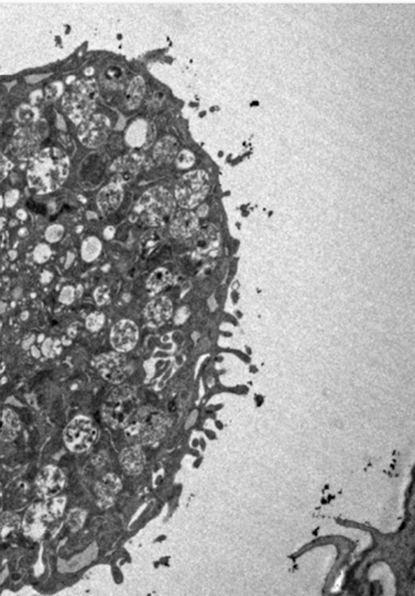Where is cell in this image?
I'll return each mask as SVG.
<instances>
[{
    "mask_svg": "<svg viewBox=\"0 0 415 596\" xmlns=\"http://www.w3.org/2000/svg\"><path fill=\"white\" fill-rule=\"evenodd\" d=\"M70 170V159L62 150L48 148L34 155L28 170L29 184L41 194L62 186Z\"/></svg>",
    "mask_w": 415,
    "mask_h": 596,
    "instance_id": "cell-1",
    "label": "cell"
},
{
    "mask_svg": "<svg viewBox=\"0 0 415 596\" xmlns=\"http://www.w3.org/2000/svg\"><path fill=\"white\" fill-rule=\"evenodd\" d=\"M194 161H195V159H194V155H192L191 152L183 151L181 152L180 155L176 159V164L181 169H188V167H191L193 165Z\"/></svg>",
    "mask_w": 415,
    "mask_h": 596,
    "instance_id": "cell-32",
    "label": "cell"
},
{
    "mask_svg": "<svg viewBox=\"0 0 415 596\" xmlns=\"http://www.w3.org/2000/svg\"><path fill=\"white\" fill-rule=\"evenodd\" d=\"M3 509V494H1V490H0V511Z\"/></svg>",
    "mask_w": 415,
    "mask_h": 596,
    "instance_id": "cell-36",
    "label": "cell"
},
{
    "mask_svg": "<svg viewBox=\"0 0 415 596\" xmlns=\"http://www.w3.org/2000/svg\"><path fill=\"white\" fill-rule=\"evenodd\" d=\"M15 143H16L15 150H16L17 153L21 157H28L34 155V152L39 147L40 140L34 130L24 129L17 134Z\"/></svg>",
    "mask_w": 415,
    "mask_h": 596,
    "instance_id": "cell-22",
    "label": "cell"
},
{
    "mask_svg": "<svg viewBox=\"0 0 415 596\" xmlns=\"http://www.w3.org/2000/svg\"><path fill=\"white\" fill-rule=\"evenodd\" d=\"M209 190V178L207 173L203 171L188 173L176 184V201L183 208H194L204 201Z\"/></svg>",
    "mask_w": 415,
    "mask_h": 596,
    "instance_id": "cell-6",
    "label": "cell"
},
{
    "mask_svg": "<svg viewBox=\"0 0 415 596\" xmlns=\"http://www.w3.org/2000/svg\"><path fill=\"white\" fill-rule=\"evenodd\" d=\"M122 490V481L114 473H108L95 486L98 506L108 509L116 501L119 491Z\"/></svg>",
    "mask_w": 415,
    "mask_h": 596,
    "instance_id": "cell-13",
    "label": "cell"
},
{
    "mask_svg": "<svg viewBox=\"0 0 415 596\" xmlns=\"http://www.w3.org/2000/svg\"><path fill=\"white\" fill-rule=\"evenodd\" d=\"M111 341L119 353L130 351L138 341L137 326L130 320H120L111 329Z\"/></svg>",
    "mask_w": 415,
    "mask_h": 596,
    "instance_id": "cell-12",
    "label": "cell"
},
{
    "mask_svg": "<svg viewBox=\"0 0 415 596\" xmlns=\"http://www.w3.org/2000/svg\"><path fill=\"white\" fill-rule=\"evenodd\" d=\"M141 163L142 157L137 153L128 155L117 159L111 167V171L114 173V180L113 182L120 184V185H122L124 183L129 182L137 174L140 166H141Z\"/></svg>",
    "mask_w": 415,
    "mask_h": 596,
    "instance_id": "cell-16",
    "label": "cell"
},
{
    "mask_svg": "<svg viewBox=\"0 0 415 596\" xmlns=\"http://www.w3.org/2000/svg\"><path fill=\"white\" fill-rule=\"evenodd\" d=\"M17 117H18L21 122L27 124V122L34 120L36 113H34V109L30 108L28 106H21L20 108L17 111Z\"/></svg>",
    "mask_w": 415,
    "mask_h": 596,
    "instance_id": "cell-31",
    "label": "cell"
},
{
    "mask_svg": "<svg viewBox=\"0 0 415 596\" xmlns=\"http://www.w3.org/2000/svg\"><path fill=\"white\" fill-rule=\"evenodd\" d=\"M122 198H124V190L122 185L111 182L98 193L97 205L101 213L109 215L118 209L122 204Z\"/></svg>",
    "mask_w": 415,
    "mask_h": 596,
    "instance_id": "cell-18",
    "label": "cell"
},
{
    "mask_svg": "<svg viewBox=\"0 0 415 596\" xmlns=\"http://www.w3.org/2000/svg\"><path fill=\"white\" fill-rule=\"evenodd\" d=\"M65 485V476L61 469L48 465L36 476V488L43 497L51 499L62 491Z\"/></svg>",
    "mask_w": 415,
    "mask_h": 596,
    "instance_id": "cell-11",
    "label": "cell"
},
{
    "mask_svg": "<svg viewBox=\"0 0 415 596\" xmlns=\"http://www.w3.org/2000/svg\"><path fill=\"white\" fill-rule=\"evenodd\" d=\"M172 274L165 269H157L153 274L150 275L147 282L148 288L153 292H159L172 283Z\"/></svg>",
    "mask_w": 415,
    "mask_h": 596,
    "instance_id": "cell-26",
    "label": "cell"
},
{
    "mask_svg": "<svg viewBox=\"0 0 415 596\" xmlns=\"http://www.w3.org/2000/svg\"><path fill=\"white\" fill-rule=\"evenodd\" d=\"M99 242L96 241V240L90 239L84 244V249H83V257L84 259L90 260L95 259L98 255V252H99Z\"/></svg>",
    "mask_w": 415,
    "mask_h": 596,
    "instance_id": "cell-30",
    "label": "cell"
},
{
    "mask_svg": "<svg viewBox=\"0 0 415 596\" xmlns=\"http://www.w3.org/2000/svg\"><path fill=\"white\" fill-rule=\"evenodd\" d=\"M11 167H13V164H11L10 161L5 155L0 153V182L5 180L9 171L11 170Z\"/></svg>",
    "mask_w": 415,
    "mask_h": 596,
    "instance_id": "cell-34",
    "label": "cell"
},
{
    "mask_svg": "<svg viewBox=\"0 0 415 596\" xmlns=\"http://www.w3.org/2000/svg\"><path fill=\"white\" fill-rule=\"evenodd\" d=\"M168 426L164 413L153 407H141L125 427V436L132 446L153 445L164 436Z\"/></svg>",
    "mask_w": 415,
    "mask_h": 596,
    "instance_id": "cell-2",
    "label": "cell"
},
{
    "mask_svg": "<svg viewBox=\"0 0 415 596\" xmlns=\"http://www.w3.org/2000/svg\"><path fill=\"white\" fill-rule=\"evenodd\" d=\"M119 461L127 473L137 476L145 469L146 455L139 446H132L122 450Z\"/></svg>",
    "mask_w": 415,
    "mask_h": 596,
    "instance_id": "cell-19",
    "label": "cell"
},
{
    "mask_svg": "<svg viewBox=\"0 0 415 596\" xmlns=\"http://www.w3.org/2000/svg\"><path fill=\"white\" fill-rule=\"evenodd\" d=\"M96 370L111 383L120 384L132 374V368L122 353L101 355L96 359Z\"/></svg>",
    "mask_w": 415,
    "mask_h": 596,
    "instance_id": "cell-8",
    "label": "cell"
},
{
    "mask_svg": "<svg viewBox=\"0 0 415 596\" xmlns=\"http://www.w3.org/2000/svg\"><path fill=\"white\" fill-rule=\"evenodd\" d=\"M97 97L98 88L94 80H78L63 96L62 107L73 122L80 125L92 116Z\"/></svg>",
    "mask_w": 415,
    "mask_h": 596,
    "instance_id": "cell-5",
    "label": "cell"
},
{
    "mask_svg": "<svg viewBox=\"0 0 415 596\" xmlns=\"http://www.w3.org/2000/svg\"><path fill=\"white\" fill-rule=\"evenodd\" d=\"M173 306L170 299L164 296L153 298L147 304L145 319L150 327H159L168 322L172 316Z\"/></svg>",
    "mask_w": 415,
    "mask_h": 596,
    "instance_id": "cell-15",
    "label": "cell"
},
{
    "mask_svg": "<svg viewBox=\"0 0 415 596\" xmlns=\"http://www.w3.org/2000/svg\"><path fill=\"white\" fill-rule=\"evenodd\" d=\"M111 124L108 118L103 115H92L83 121L78 129V138L88 148L101 147L108 138Z\"/></svg>",
    "mask_w": 415,
    "mask_h": 596,
    "instance_id": "cell-10",
    "label": "cell"
},
{
    "mask_svg": "<svg viewBox=\"0 0 415 596\" xmlns=\"http://www.w3.org/2000/svg\"><path fill=\"white\" fill-rule=\"evenodd\" d=\"M139 409L137 391L132 385L115 388L101 409L104 422L113 428H125Z\"/></svg>",
    "mask_w": 415,
    "mask_h": 596,
    "instance_id": "cell-4",
    "label": "cell"
},
{
    "mask_svg": "<svg viewBox=\"0 0 415 596\" xmlns=\"http://www.w3.org/2000/svg\"><path fill=\"white\" fill-rule=\"evenodd\" d=\"M65 445L71 451L84 453L93 447L99 437V430L92 419L85 416L75 417L63 432Z\"/></svg>",
    "mask_w": 415,
    "mask_h": 596,
    "instance_id": "cell-7",
    "label": "cell"
},
{
    "mask_svg": "<svg viewBox=\"0 0 415 596\" xmlns=\"http://www.w3.org/2000/svg\"><path fill=\"white\" fill-rule=\"evenodd\" d=\"M220 246V234L216 227L206 225L201 227L194 234V247L202 255H211Z\"/></svg>",
    "mask_w": 415,
    "mask_h": 596,
    "instance_id": "cell-17",
    "label": "cell"
},
{
    "mask_svg": "<svg viewBox=\"0 0 415 596\" xmlns=\"http://www.w3.org/2000/svg\"><path fill=\"white\" fill-rule=\"evenodd\" d=\"M199 228V218L192 211H178L171 218V234L178 239H186L193 236Z\"/></svg>",
    "mask_w": 415,
    "mask_h": 596,
    "instance_id": "cell-14",
    "label": "cell"
},
{
    "mask_svg": "<svg viewBox=\"0 0 415 596\" xmlns=\"http://www.w3.org/2000/svg\"><path fill=\"white\" fill-rule=\"evenodd\" d=\"M53 519L55 518L52 516L45 503L32 504L24 514L21 527L27 537L39 540L43 538Z\"/></svg>",
    "mask_w": 415,
    "mask_h": 596,
    "instance_id": "cell-9",
    "label": "cell"
},
{
    "mask_svg": "<svg viewBox=\"0 0 415 596\" xmlns=\"http://www.w3.org/2000/svg\"><path fill=\"white\" fill-rule=\"evenodd\" d=\"M104 322H105V316H104L103 313L98 311V313H93L87 317L86 327L92 332H97L103 327Z\"/></svg>",
    "mask_w": 415,
    "mask_h": 596,
    "instance_id": "cell-29",
    "label": "cell"
},
{
    "mask_svg": "<svg viewBox=\"0 0 415 596\" xmlns=\"http://www.w3.org/2000/svg\"><path fill=\"white\" fill-rule=\"evenodd\" d=\"M20 517L13 513H3L0 515V542L7 544L13 541L20 530Z\"/></svg>",
    "mask_w": 415,
    "mask_h": 596,
    "instance_id": "cell-21",
    "label": "cell"
},
{
    "mask_svg": "<svg viewBox=\"0 0 415 596\" xmlns=\"http://www.w3.org/2000/svg\"><path fill=\"white\" fill-rule=\"evenodd\" d=\"M101 85L107 90H118L126 82V73L122 67L111 65L107 67L101 75Z\"/></svg>",
    "mask_w": 415,
    "mask_h": 596,
    "instance_id": "cell-23",
    "label": "cell"
},
{
    "mask_svg": "<svg viewBox=\"0 0 415 596\" xmlns=\"http://www.w3.org/2000/svg\"><path fill=\"white\" fill-rule=\"evenodd\" d=\"M21 430L20 419L11 409H5L0 419V439L13 441L18 437Z\"/></svg>",
    "mask_w": 415,
    "mask_h": 596,
    "instance_id": "cell-20",
    "label": "cell"
},
{
    "mask_svg": "<svg viewBox=\"0 0 415 596\" xmlns=\"http://www.w3.org/2000/svg\"><path fill=\"white\" fill-rule=\"evenodd\" d=\"M65 504H66V499H65V497H62V496H59V497H55V496L53 499L45 502V505H47L48 509H49L52 516L55 517V519L59 518V517L62 516L63 511H64Z\"/></svg>",
    "mask_w": 415,
    "mask_h": 596,
    "instance_id": "cell-28",
    "label": "cell"
},
{
    "mask_svg": "<svg viewBox=\"0 0 415 596\" xmlns=\"http://www.w3.org/2000/svg\"><path fill=\"white\" fill-rule=\"evenodd\" d=\"M94 297H95L96 303H97L98 305H104V304L108 303L109 298H111V295H109V288H107V286H99V288L95 290Z\"/></svg>",
    "mask_w": 415,
    "mask_h": 596,
    "instance_id": "cell-33",
    "label": "cell"
},
{
    "mask_svg": "<svg viewBox=\"0 0 415 596\" xmlns=\"http://www.w3.org/2000/svg\"><path fill=\"white\" fill-rule=\"evenodd\" d=\"M73 297H74L73 288H65L62 294H61V301H64V303H71L73 301Z\"/></svg>",
    "mask_w": 415,
    "mask_h": 596,
    "instance_id": "cell-35",
    "label": "cell"
},
{
    "mask_svg": "<svg viewBox=\"0 0 415 596\" xmlns=\"http://www.w3.org/2000/svg\"><path fill=\"white\" fill-rule=\"evenodd\" d=\"M178 143L173 138H164L157 144L155 157L159 162H171L176 155Z\"/></svg>",
    "mask_w": 415,
    "mask_h": 596,
    "instance_id": "cell-24",
    "label": "cell"
},
{
    "mask_svg": "<svg viewBox=\"0 0 415 596\" xmlns=\"http://www.w3.org/2000/svg\"><path fill=\"white\" fill-rule=\"evenodd\" d=\"M146 85L142 78H134L130 83L129 88L127 92L126 103L128 108H137L138 106L141 103L142 98L145 95Z\"/></svg>",
    "mask_w": 415,
    "mask_h": 596,
    "instance_id": "cell-25",
    "label": "cell"
},
{
    "mask_svg": "<svg viewBox=\"0 0 415 596\" xmlns=\"http://www.w3.org/2000/svg\"><path fill=\"white\" fill-rule=\"evenodd\" d=\"M174 206L176 201L169 190L163 187L151 188L134 206V220L146 226H161L172 218Z\"/></svg>",
    "mask_w": 415,
    "mask_h": 596,
    "instance_id": "cell-3",
    "label": "cell"
},
{
    "mask_svg": "<svg viewBox=\"0 0 415 596\" xmlns=\"http://www.w3.org/2000/svg\"><path fill=\"white\" fill-rule=\"evenodd\" d=\"M86 511L80 509H74L67 514L66 523L67 526L70 527L72 532H76L82 528L83 525L85 523Z\"/></svg>",
    "mask_w": 415,
    "mask_h": 596,
    "instance_id": "cell-27",
    "label": "cell"
}]
</instances>
